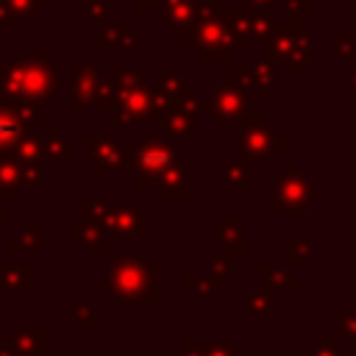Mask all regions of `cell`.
Returning <instances> with one entry per match:
<instances>
[{"instance_id":"1","label":"cell","mask_w":356,"mask_h":356,"mask_svg":"<svg viewBox=\"0 0 356 356\" xmlns=\"http://www.w3.org/2000/svg\"><path fill=\"white\" fill-rule=\"evenodd\" d=\"M153 106H156V95L147 89L145 78L134 67H125L117 75V103H114L111 120L114 122L145 120V117H150Z\"/></svg>"},{"instance_id":"2","label":"cell","mask_w":356,"mask_h":356,"mask_svg":"<svg viewBox=\"0 0 356 356\" xmlns=\"http://www.w3.org/2000/svg\"><path fill=\"white\" fill-rule=\"evenodd\" d=\"M206 108L211 122H242V120H248V125L259 122V117L248 108V89L236 83L234 75H228L222 86L206 100Z\"/></svg>"},{"instance_id":"3","label":"cell","mask_w":356,"mask_h":356,"mask_svg":"<svg viewBox=\"0 0 356 356\" xmlns=\"http://www.w3.org/2000/svg\"><path fill=\"white\" fill-rule=\"evenodd\" d=\"M286 142L281 136H275L270 128H264L261 122H250L239 131V159H270L275 150H284Z\"/></svg>"},{"instance_id":"4","label":"cell","mask_w":356,"mask_h":356,"mask_svg":"<svg viewBox=\"0 0 356 356\" xmlns=\"http://www.w3.org/2000/svg\"><path fill=\"white\" fill-rule=\"evenodd\" d=\"M309 195H312V184L306 175L298 172V161L286 164V172L278 178V186H275V209L300 211L306 206Z\"/></svg>"},{"instance_id":"5","label":"cell","mask_w":356,"mask_h":356,"mask_svg":"<svg viewBox=\"0 0 356 356\" xmlns=\"http://www.w3.org/2000/svg\"><path fill=\"white\" fill-rule=\"evenodd\" d=\"M164 22L172 28L175 36H186V25L195 22L192 0H164Z\"/></svg>"},{"instance_id":"6","label":"cell","mask_w":356,"mask_h":356,"mask_svg":"<svg viewBox=\"0 0 356 356\" xmlns=\"http://www.w3.org/2000/svg\"><path fill=\"white\" fill-rule=\"evenodd\" d=\"M286 70L289 72H309V67H312V50H309V33H303L300 39H298V44H295V50L286 56Z\"/></svg>"},{"instance_id":"7","label":"cell","mask_w":356,"mask_h":356,"mask_svg":"<svg viewBox=\"0 0 356 356\" xmlns=\"http://www.w3.org/2000/svg\"><path fill=\"white\" fill-rule=\"evenodd\" d=\"M100 47H108V42H114V47H128L134 42V28L131 25H120V28H106L100 33Z\"/></svg>"},{"instance_id":"8","label":"cell","mask_w":356,"mask_h":356,"mask_svg":"<svg viewBox=\"0 0 356 356\" xmlns=\"http://www.w3.org/2000/svg\"><path fill=\"white\" fill-rule=\"evenodd\" d=\"M181 89H184V75L170 72V75L161 81V86H159V92H156V97H159L161 103H175V100H178V95H181Z\"/></svg>"},{"instance_id":"9","label":"cell","mask_w":356,"mask_h":356,"mask_svg":"<svg viewBox=\"0 0 356 356\" xmlns=\"http://www.w3.org/2000/svg\"><path fill=\"white\" fill-rule=\"evenodd\" d=\"M245 17H248V31L259 33L261 39H264L270 31H275V22H273L270 11H259V8H253V11H248Z\"/></svg>"},{"instance_id":"10","label":"cell","mask_w":356,"mask_h":356,"mask_svg":"<svg viewBox=\"0 0 356 356\" xmlns=\"http://www.w3.org/2000/svg\"><path fill=\"white\" fill-rule=\"evenodd\" d=\"M253 86H259V92H261V97H273V89H275V78H273V61H259L256 64V83Z\"/></svg>"},{"instance_id":"11","label":"cell","mask_w":356,"mask_h":356,"mask_svg":"<svg viewBox=\"0 0 356 356\" xmlns=\"http://www.w3.org/2000/svg\"><path fill=\"white\" fill-rule=\"evenodd\" d=\"M222 178H225L228 186H248V161L245 159H236V161L225 164Z\"/></svg>"},{"instance_id":"12","label":"cell","mask_w":356,"mask_h":356,"mask_svg":"<svg viewBox=\"0 0 356 356\" xmlns=\"http://www.w3.org/2000/svg\"><path fill=\"white\" fill-rule=\"evenodd\" d=\"M195 19H217L222 14V0H192Z\"/></svg>"},{"instance_id":"13","label":"cell","mask_w":356,"mask_h":356,"mask_svg":"<svg viewBox=\"0 0 356 356\" xmlns=\"http://www.w3.org/2000/svg\"><path fill=\"white\" fill-rule=\"evenodd\" d=\"M181 108H186V111H200V106H206L203 100H200V95H197V89L195 86H184L181 89V95H178V100H175Z\"/></svg>"},{"instance_id":"14","label":"cell","mask_w":356,"mask_h":356,"mask_svg":"<svg viewBox=\"0 0 356 356\" xmlns=\"http://www.w3.org/2000/svg\"><path fill=\"white\" fill-rule=\"evenodd\" d=\"M337 56L342 61H353L356 64V36H342L337 42Z\"/></svg>"},{"instance_id":"15","label":"cell","mask_w":356,"mask_h":356,"mask_svg":"<svg viewBox=\"0 0 356 356\" xmlns=\"http://www.w3.org/2000/svg\"><path fill=\"white\" fill-rule=\"evenodd\" d=\"M159 3H164V0H136V8H139V11H150V8H156Z\"/></svg>"},{"instance_id":"16","label":"cell","mask_w":356,"mask_h":356,"mask_svg":"<svg viewBox=\"0 0 356 356\" xmlns=\"http://www.w3.org/2000/svg\"><path fill=\"white\" fill-rule=\"evenodd\" d=\"M248 3H253V6H256V8H259V11H270V8H273V3H275V0H248Z\"/></svg>"},{"instance_id":"17","label":"cell","mask_w":356,"mask_h":356,"mask_svg":"<svg viewBox=\"0 0 356 356\" xmlns=\"http://www.w3.org/2000/svg\"><path fill=\"white\" fill-rule=\"evenodd\" d=\"M350 95L356 97V67H353V72H350Z\"/></svg>"},{"instance_id":"18","label":"cell","mask_w":356,"mask_h":356,"mask_svg":"<svg viewBox=\"0 0 356 356\" xmlns=\"http://www.w3.org/2000/svg\"><path fill=\"white\" fill-rule=\"evenodd\" d=\"M350 184H353V186H356V175H353V178H350Z\"/></svg>"}]
</instances>
